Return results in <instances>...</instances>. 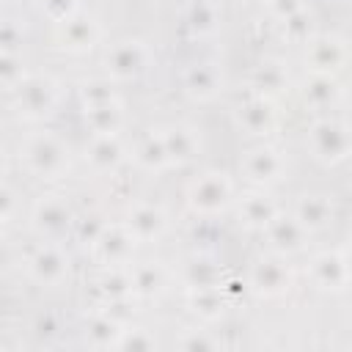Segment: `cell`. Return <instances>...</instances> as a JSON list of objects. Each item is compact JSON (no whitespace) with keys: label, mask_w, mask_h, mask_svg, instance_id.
Wrapping results in <instances>:
<instances>
[{"label":"cell","mask_w":352,"mask_h":352,"mask_svg":"<svg viewBox=\"0 0 352 352\" xmlns=\"http://www.w3.org/2000/svg\"><path fill=\"white\" fill-rule=\"evenodd\" d=\"M96 30L91 25V19H63V41L69 47H91Z\"/></svg>","instance_id":"cell-9"},{"label":"cell","mask_w":352,"mask_h":352,"mask_svg":"<svg viewBox=\"0 0 352 352\" xmlns=\"http://www.w3.org/2000/svg\"><path fill=\"white\" fill-rule=\"evenodd\" d=\"M212 85H214V74L209 72V69H204V66H198V69H192L190 72V88L198 94H209L212 91Z\"/></svg>","instance_id":"cell-21"},{"label":"cell","mask_w":352,"mask_h":352,"mask_svg":"<svg viewBox=\"0 0 352 352\" xmlns=\"http://www.w3.org/2000/svg\"><path fill=\"white\" fill-rule=\"evenodd\" d=\"M192 305H195V311L198 314H204V316H217L220 311H223V302H220V297L209 289V286H195V292H192Z\"/></svg>","instance_id":"cell-14"},{"label":"cell","mask_w":352,"mask_h":352,"mask_svg":"<svg viewBox=\"0 0 352 352\" xmlns=\"http://www.w3.org/2000/svg\"><path fill=\"white\" fill-rule=\"evenodd\" d=\"M96 162H102V165H113L116 160H118V146L110 140V135H104L102 140H96V146H94V154H91Z\"/></svg>","instance_id":"cell-20"},{"label":"cell","mask_w":352,"mask_h":352,"mask_svg":"<svg viewBox=\"0 0 352 352\" xmlns=\"http://www.w3.org/2000/svg\"><path fill=\"white\" fill-rule=\"evenodd\" d=\"M248 206H250V209H248V220H250V223H267V220L272 217V209L267 206V201H261V198H256V195L248 201Z\"/></svg>","instance_id":"cell-22"},{"label":"cell","mask_w":352,"mask_h":352,"mask_svg":"<svg viewBox=\"0 0 352 352\" xmlns=\"http://www.w3.org/2000/svg\"><path fill=\"white\" fill-rule=\"evenodd\" d=\"M300 226H322L327 220V204L319 198H308L300 206Z\"/></svg>","instance_id":"cell-16"},{"label":"cell","mask_w":352,"mask_h":352,"mask_svg":"<svg viewBox=\"0 0 352 352\" xmlns=\"http://www.w3.org/2000/svg\"><path fill=\"white\" fill-rule=\"evenodd\" d=\"M132 286H138V289H143V292H151V289H157V272L154 270H138L135 272V278H132Z\"/></svg>","instance_id":"cell-23"},{"label":"cell","mask_w":352,"mask_h":352,"mask_svg":"<svg viewBox=\"0 0 352 352\" xmlns=\"http://www.w3.org/2000/svg\"><path fill=\"white\" fill-rule=\"evenodd\" d=\"M341 58H344V50H341V44L333 41V38H319V41L311 44V63H314V69H319V72L336 69V66L341 63Z\"/></svg>","instance_id":"cell-6"},{"label":"cell","mask_w":352,"mask_h":352,"mask_svg":"<svg viewBox=\"0 0 352 352\" xmlns=\"http://www.w3.org/2000/svg\"><path fill=\"white\" fill-rule=\"evenodd\" d=\"M314 138H316V148L324 157H341L346 151V143H349L346 132L341 126H336V124H319L314 129Z\"/></svg>","instance_id":"cell-4"},{"label":"cell","mask_w":352,"mask_h":352,"mask_svg":"<svg viewBox=\"0 0 352 352\" xmlns=\"http://www.w3.org/2000/svg\"><path fill=\"white\" fill-rule=\"evenodd\" d=\"M226 198H228V184L214 173L201 179L192 190V206H201V209H217L226 204Z\"/></svg>","instance_id":"cell-2"},{"label":"cell","mask_w":352,"mask_h":352,"mask_svg":"<svg viewBox=\"0 0 352 352\" xmlns=\"http://www.w3.org/2000/svg\"><path fill=\"white\" fill-rule=\"evenodd\" d=\"M344 267H346V275L352 278V250L346 253V258H344Z\"/></svg>","instance_id":"cell-25"},{"label":"cell","mask_w":352,"mask_h":352,"mask_svg":"<svg viewBox=\"0 0 352 352\" xmlns=\"http://www.w3.org/2000/svg\"><path fill=\"white\" fill-rule=\"evenodd\" d=\"M36 217H38L41 226H47V228H58V226L66 220V209H63L60 204H55V201H44V204L38 206Z\"/></svg>","instance_id":"cell-19"},{"label":"cell","mask_w":352,"mask_h":352,"mask_svg":"<svg viewBox=\"0 0 352 352\" xmlns=\"http://www.w3.org/2000/svg\"><path fill=\"white\" fill-rule=\"evenodd\" d=\"M107 63L113 66L116 74H132L140 69V50L138 44H121L113 50V55L107 58Z\"/></svg>","instance_id":"cell-10"},{"label":"cell","mask_w":352,"mask_h":352,"mask_svg":"<svg viewBox=\"0 0 352 352\" xmlns=\"http://www.w3.org/2000/svg\"><path fill=\"white\" fill-rule=\"evenodd\" d=\"M88 336H91V341H94L96 346H116V344H118L121 330H118V324L107 316V319H96V322L91 324Z\"/></svg>","instance_id":"cell-12"},{"label":"cell","mask_w":352,"mask_h":352,"mask_svg":"<svg viewBox=\"0 0 352 352\" xmlns=\"http://www.w3.org/2000/svg\"><path fill=\"white\" fill-rule=\"evenodd\" d=\"M88 116H91V124H94V129H96L99 135H110L113 126H116V121H118V113H116V107H110V102H104V104H91Z\"/></svg>","instance_id":"cell-13"},{"label":"cell","mask_w":352,"mask_h":352,"mask_svg":"<svg viewBox=\"0 0 352 352\" xmlns=\"http://www.w3.org/2000/svg\"><path fill=\"white\" fill-rule=\"evenodd\" d=\"M272 239H275L280 248H297L300 226L292 223V220H275V223H272Z\"/></svg>","instance_id":"cell-17"},{"label":"cell","mask_w":352,"mask_h":352,"mask_svg":"<svg viewBox=\"0 0 352 352\" xmlns=\"http://www.w3.org/2000/svg\"><path fill=\"white\" fill-rule=\"evenodd\" d=\"M33 275L38 280H44V283H55L63 275V258L55 250H41L33 258Z\"/></svg>","instance_id":"cell-8"},{"label":"cell","mask_w":352,"mask_h":352,"mask_svg":"<svg viewBox=\"0 0 352 352\" xmlns=\"http://www.w3.org/2000/svg\"><path fill=\"white\" fill-rule=\"evenodd\" d=\"M286 283H289V278H286L283 267H280V264H275V261L261 264V267L256 270V275H253V286H256L258 292H267V294L280 292Z\"/></svg>","instance_id":"cell-7"},{"label":"cell","mask_w":352,"mask_h":352,"mask_svg":"<svg viewBox=\"0 0 352 352\" xmlns=\"http://www.w3.org/2000/svg\"><path fill=\"white\" fill-rule=\"evenodd\" d=\"M245 168H248L250 179L264 182V179H272L278 173V160L272 157V151H253Z\"/></svg>","instance_id":"cell-11"},{"label":"cell","mask_w":352,"mask_h":352,"mask_svg":"<svg viewBox=\"0 0 352 352\" xmlns=\"http://www.w3.org/2000/svg\"><path fill=\"white\" fill-rule=\"evenodd\" d=\"M242 118L250 129H264L270 124V107L264 102H250L242 107Z\"/></svg>","instance_id":"cell-18"},{"label":"cell","mask_w":352,"mask_h":352,"mask_svg":"<svg viewBox=\"0 0 352 352\" xmlns=\"http://www.w3.org/2000/svg\"><path fill=\"white\" fill-rule=\"evenodd\" d=\"M19 107H25V113H47L50 102H52V88L41 80H28L19 82Z\"/></svg>","instance_id":"cell-3"},{"label":"cell","mask_w":352,"mask_h":352,"mask_svg":"<svg viewBox=\"0 0 352 352\" xmlns=\"http://www.w3.org/2000/svg\"><path fill=\"white\" fill-rule=\"evenodd\" d=\"M184 346H212V341H204V338H192V341H184Z\"/></svg>","instance_id":"cell-24"},{"label":"cell","mask_w":352,"mask_h":352,"mask_svg":"<svg viewBox=\"0 0 352 352\" xmlns=\"http://www.w3.org/2000/svg\"><path fill=\"white\" fill-rule=\"evenodd\" d=\"M28 162H30V168L33 170H38V173H58L63 165H66V151H63V146L58 143V140H52V138H38V140H33L30 146H28Z\"/></svg>","instance_id":"cell-1"},{"label":"cell","mask_w":352,"mask_h":352,"mask_svg":"<svg viewBox=\"0 0 352 352\" xmlns=\"http://www.w3.org/2000/svg\"><path fill=\"white\" fill-rule=\"evenodd\" d=\"M162 228V214L154 212V209H138L135 217H132V231L138 236H151Z\"/></svg>","instance_id":"cell-15"},{"label":"cell","mask_w":352,"mask_h":352,"mask_svg":"<svg viewBox=\"0 0 352 352\" xmlns=\"http://www.w3.org/2000/svg\"><path fill=\"white\" fill-rule=\"evenodd\" d=\"M314 275H316L319 286H327V289H338L344 280H349L346 267H344V258H338V256H322V258H316Z\"/></svg>","instance_id":"cell-5"}]
</instances>
